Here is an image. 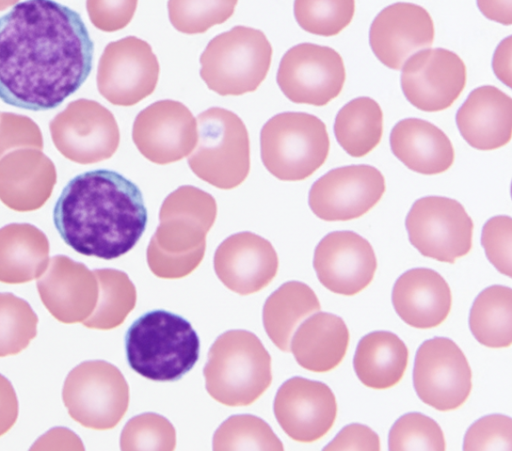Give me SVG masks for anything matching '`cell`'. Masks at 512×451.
Returning a JSON list of instances; mask_svg holds the SVG:
<instances>
[{
    "label": "cell",
    "mask_w": 512,
    "mask_h": 451,
    "mask_svg": "<svg viewBox=\"0 0 512 451\" xmlns=\"http://www.w3.org/2000/svg\"><path fill=\"white\" fill-rule=\"evenodd\" d=\"M94 43L80 14L54 0H25L0 16V99L54 109L88 78Z\"/></svg>",
    "instance_id": "6da1fadb"
},
{
    "label": "cell",
    "mask_w": 512,
    "mask_h": 451,
    "mask_svg": "<svg viewBox=\"0 0 512 451\" xmlns=\"http://www.w3.org/2000/svg\"><path fill=\"white\" fill-rule=\"evenodd\" d=\"M147 221L140 188L108 169L73 177L53 209L54 226L69 247L105 260L128 253L142 237Z\"/></svg>",
    "instance_id": "7a4b0ae2"
},
{
    "label": "cell",
    "mask_w": 512,
    "mask_h": 451,
    "mask_svg": "<svg viewBox=\"0 0 512 451\" xmlns=\"http://www.w3.org/2000/svg\"><path fill=\"white\" fill-rule=\"evenodd\" d=\"M217 216V203L209 193L184 185L163 201L160 224L147 249L151 271L162 278H179L201 262L206 234Z\"/></svg>",
    "instance_id": "3957f363"
},
{
    "label": "cell",
    "mask_w": 512,
    "mask_h": 451,
    "mask_svg": "<svg viewBox=\"0 0 512 451\" xmlns=\"http://www.w3.org/2000/svg\"><path fill=\"white\" fill-rule=\"evenodd\" d=\"M127 362L152 381L181 379L199 359L198 334L185 318L162 309L144 313L125 335Z\"/></svg>",
    "instance_id": "277c9868"
},
{
    "label": "cell",
    "mask_w": 512,
    "mask_h": 451,
    "mask_svg": "<svg viewBox=\"0 0 512 451\" xmlns=\"http://www.w3.org/2000/svg\"><path fill=\"white\" fill-rule=\"evenodd\" d=\"M203 374L212 398L227 406H245L270 386L271 357L254 333L230 330L211 346Z\"/></svg>",
    "instance_id": "5b68a950"
},
{
    "label": "cell",
    "mask_w": 512,
    "mask_h": 451,
    "mask_svg": "<svg viewBox=\"0 0 512 451\" xmlns=\"http://www.w3.org/2000/svg\"><path fill=\"white\" fill-rule=\"evenodd\" d=\"M272 52L261 30L235 26L209 41L200 56V76L221 96L253 92L267 76Z\"/></svg>",
    "instance_id": "8992f818"
},
{
    "label": "cell",
    "mask_w": 512,
    "mask_h": 451,
    "mask_svg": "<svg viewBox=\"0 0 512 451\" xmlns=\"http://www.w3.org/2000/svg\"><path fill=\"white\" fill-rule=\"evenodd\" d=\"M265 168L282 181H301L326 161L330 139L325 123L304 112H283L270 118L260 133Z\"/></svg>",
    "instance_id": "52a82bcc"
},
{
    "label": "cell",
    "mask_w": 512,
    "mask_h": 451,
    "mask_svg": "<svg viewBox=\"0 0 512 451\" xmlns=\"http://www.w3.org/2000/svg\"><path fill=\"white\" fill-rule=\"evenodd\" d=\"M197 143L188 164L201 180L216 188L239 186L250 171V141L241 118L230 110L211 107L200 113Z\"/></svg>",
    "instance_id": "ba28073f"
},
{
    "label": "cell",
    "mask_w": 512,
    "mask_h": 451,
    "mask_svg": "<svg viewBox=\"0 0 512 451\" xmlns=\"http://www.w3.org/2000/svg\"><path fill=\"white\" fill-rule=\"evenodd\" d=\"M62 398L69 415L82 426L115 427L129 405V386L120 370L103 360L85 361L67 375Z\"/></svg>",
    "instance_id": "9c48e42d"
},
{
    "label": "cell",
    "mask_w": 512,
    "mask_h": 451,
    "mask_svg": "<svg viewBox=\"0 0 512 451\" xmlns=\"http://www.w3.org/2000/svg\"><path fill=\"white\" fill-rule=\"evenodd\" d=\"M410 243L425 257L454 263L472 248L473 221L457 200L426 196L416 200L405 220Z\"/></svg>",
    "instance_id": "30bf717a"
},
{
    "label": "cell",
    "mask_w": 512,
    "mask_h": 451,
    "mask_svg": "<svg viewBox=\"0 0 512 451\" xmlns=\"http://www.w3.org/2000/svg\"><path fill=\"white\" fill-rule=\"evenodd\" d=\"M57 150L78 164H93L114 155L120 143L117 121L106 107L89 99L70 102L49 124Z\"/></svg>",
    "instance_id": "8fae6325"
},
{
    "label": "cell",
    "mask_w": 512,
    "mask_h": 451,
    "mask_svg": "<svg viewBox=\"0 0 512 451\" xmlns=\"http://www.w3.org/2000/svg\"><path fill=\"white\" fill-rule=\"evenodd\" d=\"M346 79L344 61L331 47L300 43L282 57L277 84L292 102L325 106L342 91Z\"/></svg>",
    "instance_id": "7c38bea8"
},
{
    "label": "cell",
    "mask_w": 512,
    "mask_h": 451,
    "mask_svg": "<svg viewBox=\"0 0 512 451\" xmlns=\"http://www.w3.org/2000/svg\"><path fill=\"white\" fill-rule=\"evenodd\" d=\"M160 66L150 44L127 36L104 48L97 69L99 93L111 104L132 106L152 94Z\"/></svg>",
    "instance_id": "4fadbf2b"
},
{
    "label": "cell",
    "mask_w": 512,
    "mask_h": 451,
    "mask_svg": "<svg viewBox=\"0 0 512 451\" xmlns=\"http://www.w3.org/2000/svg\"><path fill=\"white\" fill-rule=\"evenodd\" d=\"M418 397L440 411L459 408L472 390V371L459 346L451 339L435 337L419 347L413 370Z\"/></svg>",
    "instance_id": "5bb4252c"
},
{
    "label": "cell",
    "mask_w": 512,
    "mask_h": 451,
    "mask_svg": "<svg viewBox=\"0 0 512 451\" xmlns=\"http://www.w3.org/2000/svg\"><path fill=\"white\" fill-rule=\"evenodd\" d=\"M386 190L385 178L366 164L332 169L312 185L308 203L324 221H348L372 209Z\"/></svg>",
    "instance_id": "9a60e30c"
},
{
    "label": "cell",
    "mask_w": 512,
    "mask_h": 451,
    "mask_svg": "<svg viewBox=\"0 0 512 451\" xmlns=\"http://www.w3.org/2000/svg\"><path fill=\"white\" fill-rule=\"evenodd\" d=\"M401 88L405 98L424 112L449 108L466 85V66L453 51L420 50L402 66Z\"/></svg>",
    "instance_id": "2e32d148"
},
{
    "label": "cell",
    "mask_w": 512,
    "mask_h": 451,
    "mask_svg": "<svg viewBox=\"0 0 512 451\" xmlns=\"http://www.w3.org/2000/svg\"><path fill=\"white\" fill-rule=\"evenodd\" d=\"M197 138V121L192 112L183 103L170 99L144 108L132 128V139L139 152L159 165L188 156Z\"/></svg>",
    "instance_id": "e0dca14e"
},
{
    "label": "cell",
    "mask_w": 512,
    "mask_h": 451,
    "mask_svg": "<svg viewBox=\"0 0 512 451\" xmlns=\"http://www.w3.org/2000/svg\"><path fill=\"white\" fill-rule=\"evenodd\" d=\"M313 267L325 288L353 296L373 280L377 259L368 240L352 231H335L316 246Z\"/></svg>",
    "instance_id": "ac0fdd59"
},
{
    "label": "cell",
    "mask_w": 512,
    "mask_h": 451,
    "mask_svg": "<svg viewBox=\"0 0 512 451\" xmlns=\"http://www.w3.org/2000/svg\"><path fill=\"white\" fill-rule=\"evenodd\" d=\"M274 413L291 439L314 442L326 435L336 420V397L322 382L293 377L279 388Z\"/></svg>",
    "instance_id": "d6986e66"
},
{
    "label": "cell",
    "mask_w": 512,
    "mask_h": 451,
    "mask_svg": "<svg viewBox=\"0 0 512 451\" xmlns=\"http://www.w3.org/2000/svg\"><path fill=\"white\" fill-rule=\"evenodd\" d=\"M434 35L433 20L425 8L397 2L385 7L374 18L369 43L382 64L400 70L410 56L433 43Z\"/></svg>",
    "instance_id": "ffe728a7"
},
{
    "label": "cell",
    "mask_w": 512,
    "mask_h": 451,
    "mask_svg": "<svg viewBox=\"0 0 512 451\" xmlns=\"http://www.w3.org/2000/svg\"><path fill=\"white\" fill-rule=\"evenodd\" d=\"M37 290L50 314L66 324L82 323L92 314L98 300L94 271L64 255L49 260L37 280Z\"/></svg>",
    "instance_id": "44dd1931"
},
{
    "label": "cell",
    "mask_w": 512,
    "mask_h": 451,
    "mask_svg": "<svg viewBox=\"0 0 512 451\" xmlns=\"http://www.w3.org/2000/svg\"><path fill=\"white\" fill-rule=\"evenodd\" d=\"M214 270L227 288L249 295L266 287L276 276L278 256L268 240L252 232H239L216 249Z\"/></svg>",
    "instance_id": "7402d4cb"
},
{
    "label": "cell",
    "mask_w": 512,
    "mask_h": 451,
    "mask_svg": "<svg viewBox=\"0 0 512 451\" xmlns=\"http://www.w3.org/2000/svg\"><path fill=\"white\" fill-rule=\"evenodd\" d=\"M57 180L54 163L42 150L20 148L0 159V200L19 212L42 207Z\"/></svg>",
    "instance_id": "603a6c76"
},
{
    "label": "cell",
    "mask_w": 512,
    "mask_h": 451,
    "mask_svg": "<svg viewBox=\"0 0 512 451\" xmlns=\"http://www.w3.org/2000/svg\"><path fill=\"white\" fill-rule=\"evenodd\" d=\"M456 124L464 140L475 149L503 147L512 136V99L495 86L478 87L458 109Z\"/></svg>",
    "instance_id": "cb8c5ba5"
},
{
    "label": "cell",
    "mask_w": 512,
    "mask_h": 451,
    "mask_svg": "<svg viewBox=\"0 0 512 451\" xmlns=\"http://www.w3.org/2000/svg\"><path fill=\"white\" fill-rule=\"evenodd\" d=\"M392 302L406 324L429 329L439 326L447 318L452 295L448 283L439 273L429 268H413L396 280Z\"/></svg>",
    "instance_id": "d4e9b609"
},
{
    "label": "cell",
    "mask_w": 512,
    "mask_h": 451,
    "mask_svg": "<svg viewBox=\"0 0 512 451\" xmlns=\"http://www.w3.org/2000/svg\"><path fill=\"white\" fill-rule=\"evenodd\" d=\"M390 147L407 168L423 175L447 171L455 158L448 136L434 124L418 118L403 119L395 124L390 134Z\"/></svg>",
    "instance_id": "484cf974"
},
{
    "label": "cell",
    "mask_w": 512,
    "mask_h": 451,
    "mask_svg": "<svg viewBox=\"0 0 512 451\" xmlns=\"http://www.w3.org/2000/svg\"><path fill=\"white\" fill-rule=\"evenodd\" d=\"M349 330L342 318L319 312L304 321L293 336L291 351L297 363L313 372H328L345 357Z\"/></svg>",
    "instance_id": "4316f807"
},
{
    "label": "cell",
    "mask_w": 512,
    "mask_h": 451,
    "mask_svg": "<svg viewBox=\"0 0 512 451\" xmlns=\"http://www.w3.org/2000/svg\"><path fill=\"white\" fill-rule=\"evenodd\" d=\"M49 241L34 225L0 228V282L21 284L38 279L49 264Z\"/></svg>",
    "instance_id": "83f0119b"
},
{
    "label": "cell",
    "mask_w": 512,
    "mask_h": 451,
    "mask_svg": "<svg viewBox=\"0 0 512 451\" xmlns=\"http://www.w3.org/2000/svg\"><path fill=\"white\" fill-rule=\"evenodd\" d=\"M408 358V348L397 335L388 331H375L365 335L358 343L353 366L362 384L383 390L400 382Z\"/></svg>",
    "instance_id": "f1b7e54d"
},
{
    "label": "cell",
    "mask_w": 512,
    "mask_h": 451,
    "mask_svg": "<svg viewBox=\"0 0 512 451\" xmlns=\"http://www.w3.org/2000/svg\"><path fill=\"white\" fill-rule=\"evenodd\" d=\"M320 308L317 295L308 285L298 281L287 282L265 303V330L279 349L288 352L295 328L304 318Z\"/></svg>",
    "instance_id": "f546056e"
},
{
    "label": "cell",
    "mask_w": 512,
    "mask_h": 451,
    "mask_svg": "<svg viewBox=\"0 0 512 451\" xmlns=\"http://www.w3.org/2000/svg\"><path fill=\"white\" fill-rule=\"evenodd\" d=\"M334 133L339 145L352 157H363L381 141L383 112L370 97H358L337 113Z\"/></svg>",
    "instance_id": "4dcf8cb0"
},
{
    "label": "cell",
    "mask_w": 512,
    "mask_h": 451,
    "mask_svg": "<svg viewBox=\"0 0 512 451\" xmlns=\"http://www.w3.org/2000/svg\"><path fill=\"white\" fill-rule=\"evenodd\" d=\"M470 330L475 339L490 348L509 347L512 343V290L493 285L475 299L470 315Z\"/></svg>",
    "instance_id": "1f68e13d"
},
{
    "label": "cell",
    "mask_w": 512,
    "mask_h": 451,
    "mask_svg": "<svg viewBox=\"0 0 512 451\" xmlns=\"http://www.w3.org/2000/svg\"><path fill=\"white\" fill-rule=\"evenodd\" d=\"M94 273L98 281V300L92 314L82 324L93 329H112L134 308L136 289L122 271L96 269Z\"/></svg>",
    "instance_id": "d6a6232c"
},
{
    "label": "cell",
    "mask_w": 512,
    "mask_h": 451,
    "mask_svg": "<svg viewBox=\"0 0 512 451\" xmlns=\"http://www.w3.org/2000/svg\"><path fill=\"white\" fill-rule=\"evenodd\" d=\"M38 317L27 301L0 293V357L16 355L37 334Z\"/></svg>",
    "instance_id": "836d02e7"
},
{
    "label": "cell",
    "mask_w": 512,
    "mask_h": 451,
    "mask_svg": "<svg viewBox=\"0 0 512 451\" xmlns=\"http://www.w3.org/2000/svg\"><path fill=\"white\" fill-rule=\"evenodd\" d=\"M214 450H283L271 428L251 415L232 416L216 431Z\"/></svg>",
    "instance_id": "e575fe53"
},
{
    "label": "cell",
    "mask_w": 512,
    "mask_h": 451,
    "mask_svg": "<svg viewBox=\"0 0 512 451\" xmlns=\"http://www.w3.org/2000/svg\"><path fill=\"white\" fill-rule=\"evenodd\" d=\"M238 0H168L172 26L184 34H200L227 21Z\"/></svg>",
    "instance_id": "d590c367"
},
{
    "label": "cell",
    "mask_w": 512,
    "mask_h": 451,
    "mask_svg": "<svg viewBox=\"0 0 512 451\" xmlns=\"http://www.w3.org/2000/svg\"><path fill=\"white\" fill-rule=\"evenodd\" d=\"M355 0H295L294 16L306 32L320 36L339 34L352 21Z\"/></svg>",
    "instance_id": "8d00e7d4"
},
{
    "label": "cell",
    "mask_w": 512,
    "mask_h": 451,
    "mask_svg": "<svg viewBox=\"0 0 512 451\" xmlns=\"http://www.w3.org/2000/svg\"><path fill=\"white\" fill-rule=\"evenodd\" d=\"M388 447L396 450H445L446 443L440 426L421 413L401 416L392 426Z\"/></svg>",
    "instance_id": "74e56055"
},
{
    "label": "cell",
    "mask_w": 512,
    "mask_h": 451,
    "mask_svg": "<svg viewBox=\"0 0 512 451\" xmlns=\"http://www.w3.org/2000/svg\"><path fill=\"white\" fill-rule=\"evenodd\" d=\"M176 444L175 430L160 415L145 413L131 419L122 431V450H173Z\"/></svg>",
    "instance_id": "f35d334b"
},
{
    "label": "cell",
    "mask_w": 512,
    "mask_h": 451,
    "mask_svg": "<svg viewBox=\"0 0 512 451\" xmlns=\"http://www.w3.org/2000/svg\"><path fill=\"white\" fill-rule=\"evenodd\" d=\"M464 450H512V420L493 414L472 424L464 437Z\"/></svg>",
    "instance_id": "ab89813d"
},
{
    "label": "cell",
    "mask_w": 512,
    "mask_h": 451,
    "mask_svg": "<svg viewBox=\"0 0 512 451\" xmlns=\"http://www.w3.org/2000/svg\"><path fill=\"white\" fill-rule=\"evenodd\" d=\"M481 244L490 263L502 274L512 275V219L494 216L483 226Z\"/></svg>",
    "instance_id": "60d3db41"
},
{
    "label": "cell",
    "mask_w": 512,
    "mask_h": 451,
    "mask_svg": "<svg viewBox=\"0 0 512 451\" xmlns=\"http://www.w3.org/2000/svg\"><path fill=\"white\" fill-rule=\"evenodd\" d=\"M17 148L43 149L38 125L29 117L9 112L0 113V159Z\"/></svg>",
    "instance_id": "b9f144b4"
},
{
    "label": "cell",
    "mask_w": 512,
    "mask_h": 451,
    "mask_svg": "<svg viewBox=\"0 0 512 451\" xmlns=\"http://www.w3.org/2000/svg\"><path fill=\"white\" fill-rule=\"evenodd\" d=\"M138 0H86L91 23L104 32L125 28L132 20Z\"/></svg>",
    "instance_id": "7bdbcfd3"
},
{
    "label": "cell",
    "mask_w": 512,
    "mask_h": 451,
    "mask_svg": "<svg viewBox=\"0 0 512 451\" xmlns=\"http://www.w3.org/2000/svg\"><path fill=\"white\" fill-rule=\"evenodd\" d=\"M380 449L379 436L362 424H350L324 447L323 450H374Z\"/></svg>",
    "instance_id": "ee69618b"
},
{
    "label": "cell",
    "mask_w": 512,
    "mask_h": 451,
    "mask_svg": "<svg viewBox=\"0 0 512 451\" xmlns=\"http://www.w3.org/2000/svg\"><path fill=\"white\" fill-rule=\"evenodd\" d=\"M18 416V400L11 382L0 374V436L8 432Z\"/></svg>",
    "instance_id": "f6af8a7d"
},
{
    "label": "cell",
    "mask_w": 512,
    "mask_h": 451,
    "mask_svg": "<svg viewBox=\"0 0 512 451\" xmlns=\"http://www.w3.org/2000/svg\"><path fill=\"white\" fill-rule=\"evenodd\" d=\"M481 13L503 25L512 24V0H477Z\"/></svg>",
    "instance_id": "bcb514c9"
},
{
    "label": "cell",
    "mask_w": 512,
    "mask_h": 451,
    "mask_svg": "<svg viewBox=\"0 0 512 451\" xmlns=\"http://www.w3.org/2000/svg\"><path fill=\"white\" fill-rule=\"evenodd\" d=\"M511 36L503 40L493 57L495 75L508 87H511Z\"/></svg>",
    "instance_id": "7dc6e473"
},
{
    "label": "cell",
    "mask_w": 512,
    "mask_h": 451,
    "mask_svg": "<svg viewBox=\"0 0 512 451\" xmlns=\"http://www.w3.org/2000/svg\"><path fill=\"white\" fill-rule=\"evenodd\" d=\"M19 0H0V11L14 6Z\"/></svg>",
    "instance_id": "c3c4849f"
}]
</instances>
